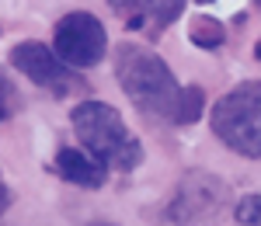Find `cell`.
Instances as JSON below:
<instances>
[{
    "mask_svg": "<svg viewBox=\"0 0 261 226\" xmlns=\"http://www.w3.org/2000/svg\"><path fill=\"white\" fill-rule=\"evenodd\" d=\"M188 39L199 49H220L223 42H226V28L213 14H195V18L188 21Z\"/></svg>",
    "mask_w": 261,
    "mask_h": 226,
    "instance_id": "9",
    "label": "cell"
},
{
    "mask_svg": "<svg viewBox=\"0 0 261 226\" xmlns=\"http://www.w3.org/2000/svg\"><path fill=\"white\" fill-rule=\"evenodd\" d=\"M7 60H11V66L18 73H24L35 87L49 91L53 98H73V94H84L87 91V80H84L77 70H70L45 42H32V39L18 42Z\"/></svg>",
    "mask_w": 261,
    "mask_h": 226,
    "instance_id": "5",
    "label": "cell"
},
{
    "mask_svg": "<svg viewBox=\"0 0 261 226\" xmlns=\"http://www.w3.org/2000/svg\"><path fill=\"white\" fill-rule=\"evenodd\" d=\"M233 216L241 226H258L261 223V195H241L237 206H233Z\"/></svg>",
    "mask_w": 261,
    "mask_h": 226,
    "instance_id": "11",
    "label": "cell"
},
{
    "mask_svg": "<svg viewBox=\"0 0 261 226\" xmlns=\"http://www.w3.org/2000/svg\"><path fill=\"white\" fill-rule=\"evenodd\" d=\"M91 226H115V223H91Z\"/></svg>",
    "mask_w": 261,
    "mask_h": 226,
    "instance_id": "14",
    "label": "cell"
},
{
    "mask_svg": "<svg viewBox=\"0 0 261 226\" xmlns=\"http://www.w3.org/2000/svg\"><path fill=\"white\" fill-rule=\"evenodd\" d=\"M14 108H18V87H14V80L0 70V122H7V119L14 115Z\"/></svg>",
    "mask_w": 261,
    "mask_h": 226,
    "instance_id": "12",
    "label": "cell"
},
{
    "mask_svg": "<svg viewBox=\"0 0 261 226\" xmlns=\"http://www.w3.org/2000/svg\"><path fill=\"white\" fill-rule=\"evenodd\" d=\"M199 4H213V0H199Z\"/></svg>",
    "mask_w": 261,
    "mask_h": 226,
    "instance_id": "15",
    "label": "cell"
},
{
    "mask_svg": "<svg viewBox=\"0 0 261 226\" xmlns=\"http://www.w3.org/2000/svg\"><path fill=\"white\" fill-rule=\"evenodd\" d=\"M115 80L122 94L140 108L143 115L161 122H181V101L185 87L178 83L174 70L140 42H119L115 45Z\"/></svg>",
    "mask_w": 261,
    "mask_h": 226,
    "instance_id": "1",
    "label": "cell"
},
{
    "mask_svg": "<svg viewBox=\"0 0 261 226\" xmlns=\"http://www.w3.org/2000/svg\"><path fill=\"white\" fill-rule=\"evenodd\" d=\"M230 202V188L223 178L205 174V171H188L178 181L171 202L164 209V219L171 226H192L205 223L209 216H220Z\"/></svg>",
    "mask_w": 261,
    "mask_h": 226,
    "instance_id": "4",
    "label": "cell"
},
{
    "mask_svg": "<svg viewBox=\"0 0 261 226\" xmlns=\"http://www.w3.org/2000/svg\"><path fill=\"white\" fill-rule=\"evenodd\" d=\"M213 136L247 160H261V80H241L209 111Z\"/></svg>",
    "mask_w": 261,
    "mask_h": 226,
    "instance_id": "3",
    "label": "cell"
},
{
    "mask_svg": "<svg viewBox=\"0 0 261 226\" xmlns=\"http://www.w3.org/2000/svg\"><path fill=\"white\" fill-rule=\"evenodd\" d=\"M205 111V94L199 83H185V101H181V122L178 125H192L199 122V115Z\"/></svg>",
    "mask_w": 261,
    "mask_h": 226,
    "instance_id": "10",
    "label": "cell"
},
{
    "mask_svg": "<svg viewBox=\"0 0 261 226\" xmlns=\"http://www.w3.org/2000/svg\"><path fill=\"white\" fill-rule=\"evenodd\" d=\"M108 4L125 28L143 32L146 39H161L164 28L174 24L185 11V0H108Z\"/></svg>",
    "mask_w": 261,
    "mask_h": 226,
    "instance_id": "7",
    "label": "cell"
},
{
    "mask_svg": "<svg viewBox=\"0 0 261 226\" xmlns=\"http://www.w3.org/2000/svg\"><path fill=\"white\" fill-rule=\"evenodd\" d=\"M53 171L60 174L63 181H70L77 188H101L108 181V167L98 164L81 146H60L56 157H53Z\"/></svg>",
    "mask_w": 261,
    "mask_h": 226,
    "instance_id": "8",
    "label": "cell"
},
{
    "mask_svg": "<svg viewBox=\"0 0 261 226\" xmlns=\"http://www.w3.org/2000/svg\"><path fill=\"white\" fill-rule=\"evenodd\" d=\"M53 52L60 56L70 70H87L98 66L108 52V32L101 18L87 11H70L56 21L53 28Z\"/></svg>",
    "mask_w": 261,
    "mask_h": 226,
    "instance_id": "6",
    "label": "cell"
},
{
    "mask_svg": "<svg viewBox=\"0 0 261 226\" xmlns=\"http://www.w3.org/2000/svg\"><path fill=\"white\" fill-rule=\"evenodd\" d=\"M70 125L81 139V150L108 171H136L143 164V143L125 125L119 108L105 101H81L70 111Z\"/></svg>",
    "mask_w": 261,
    "mask_h": 226,
    "instance_id": "2",
    "label": "cell"
},
{
    "mask_svg": "<svg viewBox=\"0 0 261 226\" xmlns=\"http://www.w3.org/2000/svg\"><path fill=\"white\" fill-rule=\"evenodd\" d=\"M254 60H258V63H261V39H258V42H254Z\"/></svg>",
    "mask_w": 261,
    "mask_h": 226,
    "instance_id": "13",
    "label": "cell"
}]
</instances>
